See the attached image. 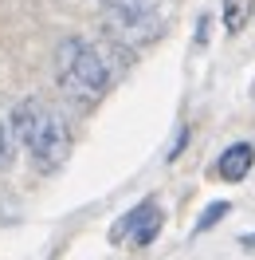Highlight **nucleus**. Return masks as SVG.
I'll list each match as a JSON object with an SVG mask.
<instances>
[{
    "instance_id": "obj_1",
    "label": "nucleus",
    "mask_w": 255,
    "mask_h": 260,
    "mask_svg": "<svg viewBox=\"0 0 255 260\" xmlns=\"http://www.w3.org/2000/svg\"><path fill=\"white\" fill-rule=\"evenodd\" d=\"M126 59H130V51L118 40H102V44L63 40L59 51H55L59 87L79 103H98L118 83V75L126 71Z\"/></svg>"
},
{
    "instance_id": "obj_5",
    "label": "nucleus",
    "mask_w": 255,
    "mask_h": 260,
    "mask_svg": "<svg viewBox=\"0 0 255 260\" xmlns=\"http://www.w3.org/2000/svg\"><path fill=\"white\" fill-rule=\"evenodd\" d=\"M224 32H243L247 28V20H251V12H255V0H224Z\"/></svg>"
},
{
    "instance_id": "obj_3",
    "label": "nucleus",
    "mask_w": 255,
    "mask_h": 260,
    "mask_svg": "<svg viewBox=\"0 0 255 260\" xmlns=\"http://www.w3.org/2000/svg\"><path fill=\"white\" fill-rule=\"evenodd\" d=\"M161 229V209L153 205V201H142L138 209H130L126 217H122V225L114 229V241H134V244H149L153 237H157Z\"/></svg>"
},
{
    "instance_id": "obj_6",
    "label": "nucleus",
    "mask_w": 255,
    "mask_h": 260,
    "mask_svg": "<svg viewBox=\"0 0 255 260\" xmlns=\"http://www.w3.org/2000/svg\"><path fill=\"white\" fill-rule=\"evenodd\" d=\"M16 162V122H12V111L0 107V170Z\"/></svg>"
},
{
    "instance_id": "obj_4",
    "label": "nucleus",
    "mask_w": 255,
    "mask_h": 260,
    "mask_svg": "<svg viewBox=\"0 0 255 260\" xmlns=\"http://www.w3.org/2000/svg\"><path fill=\"white\" fill-rule=\"evenodd\" d=\"M255 166V146H247V142H236V146H228L220 154V178L224 181H243L247 178V170Z\"/></svg>"
},
{
    "instance_id": "obj_7",
    "label": "nucleus",
    "mask_w": 255,
    "mask_h": 260,
    "mask_svg": "<svg viewBox=\"0 0 255 260\" xmlns=\"http://www.w3.org/2000/svg\"><path fill=\"white\" fill-rule=\"evenodd\" d=\"M102 4L118 16H157L165 0H102Z\"/></svg>"
},
{
    "instance_id": "obj_8",
    "label": "nucleus",
    "mask_w": 255,
    "mask_h": 260,
    "mask_svg": "<svg viewBox=\"0 0 255 260\" xmlns=\"http://www.w3.org/2000/svg\"><path fill=\"white\" fill-rule=\"evenodd\" d=\"M224 213H228V201H212V205L204 209V217H200V225H196V229H200V233H204V229H212Z\"/></svg>"
},
{
    "instance_id": "obj_2",
    "label": "nucleus",
    "mask_w": 255,
    "mask_h": 260,
    "mask_svg": "<svg viewBox=\"0 0 255 260\" xmlns=\"http://www.w3.org/2000/svg\"><path fill=\"white\" fill-rule=\"evenodd\" d=\"M12 122H16V142L28 154L32 162L44 170V174H55L59 166L71 158V130L59 118L55 107H48L44 99H24L12 111Z\"/></svg>"
}]
</instances>
